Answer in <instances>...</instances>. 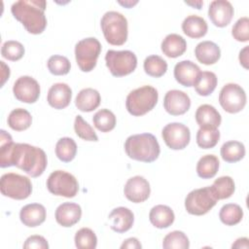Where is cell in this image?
Instances as JSON below:
<instances>
[{"mask_svg":"<svg viewBox=\"0 0 249 249\" xmlns=\"http://www.w3.org/2000/svg\"><path fill=\"white\" fill-rule=\"evenodd\" d=\"M48 164L45 152L26 143H14L12 136L0 130V166H17L29 176H41Z\"/></svg>","mask_w":249,"mask_h":249,"instance_id":"6da1fadb","label":"cell"},{"mask_svg":"<svg viewBox=\"0 0 249 249\" xmlns=\"http://www.w3.org/2000/svg\"><path fill=\"white\" fill-rule=\"evenodd\" d=\"M46 7L47 2L44 0H19L12 5L11 12L27 32L41 34L47 26Z\"/></svg>","mask_w":249,"mask_h":249,"instance_id":"7a4b0ae2","label":"cell"},{"mask_svg":"<svg viewBox=\"0 0 249 249\" xmlns=\"http://www.w3.org/2000/svg\"><path fill=\"white\" fill-rule=\"evenodd\" d=\"M124 151L126 155L138 161L153 162L160 153V144L152 133H140L130 135L124 142Z\"/></svg>","mask_w":249,"mask_h":249,"instance_id":"3957f363","label":"cell"},{"mask_svg":"<svg viewBox=\"0 0 249 249\" xmlns=\"http://www.w3.org/2000/svg\"><path fill=\"white\" fill-rule=\"evenodd\" d=\"M158 90L152 86H143L131 90L125 100L127 112L135 117L150 112L158 103Z\"/></svg>","mask_w":249,"mask_h":249,"instance_id":"277c9868","label":"cell"},{"mask_svg":"<svg viewBox=\"0 0 249 249\" xmlns=\"http://www.w3.org/2000/svg\"><path fill=\"white\" fill-rule=\"evenodd\" d=\"M101 30L106 41L113 46H122L127 39V20L116 11L106 12L100 20Z\"/></svg>","mask_w":249,"mask_h":249,"instance_id":"5b68a950","label":"cell"},{"mask_svg":"<svg viewBox=\"0 0 249 249\" xmlns=\"http://www.w3.org/2000/svg\"><path fill=\"white\" fill-rule=\"evenodd\" d=\"M0 191L5 196L21 200L27 198L32 193V184L28 177L9 172L1 176Z\"/></svg>","mask_w":249,"mask_h":249,"instance_id":"8992f818","label":"cell"},{"mask_svg":"<svg viewBox=\"0 0 249 249\" xmlns=\"http://www.w3.org/2000/svg\"><path fill=\"white\" fill-rule=\"evenodd\" d=\"M101 53V44L94 37L82 39L75 46V58L83 72H90L96 65Z\"/></svg>","mask_w":249,"mask_h":249,"instance_id":"52a82bcc","label":"cell"},{"mask_svg":"<svg viewBox=\"0 0 249 249\" xmlns=\"http://www.w3.org/2000/svg\"><path fill=\"white\" fill-rule=\"evenodd\" d=\"M106 66L115 77H124L132 73L137 66V57L131 51L109 50L105 54Z\"/></svg>","mask_w":249,"mask_h":249,"instance_id":"ba28073f","label":"cell"},{"mask_svg":"<svg viewBox=\"0 0 249 249\" xmlns=\"http://www.w3.org/2000/svg\"><path fill=\"white\" fill-rule=\"evenodd\" d=\"M210 187L196 189L190 192L185 198V208L192 215H204L209 212L217 203Z\"/></svg>","mask_w":249,"mask_h":249,"instance_id":"9c48e42d","label":"cell"},{"mask_svg":"<svg viewBox=\"0 0 249 249\" xmlns=\"http://www.w3.org/2000/svg\"><path fill=\"white\" fill-rule=\"evenodd\" d=\"M47 188L54 196L74 197L79 191V184L74 175L64 170H55L47 179Z\"/></svg>","mask_w":249,"mask_h":249,"instance_id":"30bf717a","label":"cell"},{"mask_svg":"<svg viewBox=\"0 0 249 249\" xmlns=\"http://www.w3.org/2000/svg\"><path fill=\"white\" fill-rule=\"evenodd\" d=\"M246 93L241 86L233 83L225 85L219 93V103L222 108L231 114L240 112L246 105Z\"/></svg>","mask_w":249,"mask_h":249,"instance_id":"8fae6325","label":"cell"},{"mask_svg":"<svg viewBox=\"0 0 249 249\" xmlns=\"http://www.w3.org/2000/svg\"><path fill=\"white\" fill-rule=\"evenodd\" d=\"M166 146L172 150H182L188 146L191 140V132L187 125L181 123H170L161 131Z\"/></svg>","mask_w":249,"mask_h":249,"instance_id":"7c38bea8","label":"cell"},{"mask_svg":"<svg viewBox=\"0 0 249 249\" xmlns=\"http://www.w3.org/2000/svg\"><path fill=\"white\" fill-rule=\"evenodd\" d=\"M39 83L30 76H21L14 84L15 97L24 103H34L40 96Z\"/></svg>","mask_w":249,"mask_h":249,"instance_id":"4fadbf2b","label":"cell"},{"mask_svg":"<svg viewBox=\"0 0 249 249\" xmlns=\"http://www.w3.org/2000/svg\"><path fill=\"white\" fill-rule=\"evenodd\" d=\"M150 193L151 188L149 182L140 175L129 178L124 188L125 197L134 203H140L147 200L150 196Z\"/></svg>","mask_w":249,"mask_h":249,"instance_id":"5bb4252c","label":"cell"},{"mask_svg":"<svg viewBox=\"0 0 249 249\" xmlns=\"http://www.w3.org/2000/svg\"><path fill=\"white\" fill-rule=\"evenodd\" d=\"M163 107L168 114L180 116L190 109L191 99L186 92L179 89H171L164 95Z\"/></svg>","mask_w":249,"mask_h":249,"instance_id":"9a60e30c","label":"cell"},{"mask_svg":"<svg viewBox=\"0 0 249 249\" xmlns=\"http://www.w3.org/2000/svg\"><path fill=\"white\" fill-rule=\"evenodd\" d=\"M233 7L227 0H214L208 8V17L212 23L218 27L227 26L233 17Z\"/></svg>","mask_w":249,"mask_h":249,"instance_id":"2e32d148","label":"cell"},{"mask_svg":"<svg viewBox=\"0 0 249 249\" xmlns=\"http://www.w3.org/2000/svg\"><path fill=\"white\" fill-rule=\"evenodd\" d=\"M72 98V89L71 88L64 83L53 84L49 91L47 96V101L54 109H63L70 104Z\"/></svg>","mask_w":249,"mask_h":249,"instance_id":"e0dca14e","label":"cell"},{"mask_svg":"<svg viewBox=\"0 0 249 249\" xmlns=\"http://www.w3.org/2000/svg\"><path fill=\"white\" fill-rule=\"evenodd\" d=\"M110 228L119 233H123L131 229L134 222L132 211L126 207L120 206L111 211L108 216Z\"/></svg>","mask_w":249,"mask_h":249,"instance_id":"ac0fdd59","label":"cell"},{"mask_svg":"<svg viewBox=\"0 0 249 249\" xmlns=\"http://www.w3.org/2000/svg\"><path fill=\"white\" fill-rule=\"evenodd\" d=\"M200 73L199 67L191 60H182L174 67L175 80L184 87H193Z\"/></svg>","mask_w":249,"mask_h":249,"instance_id":"d6986e66","label":"cell"},{"mask_svg":"<svg viewBox=\"0 0 249 249\" xmlns=\"http://www.w3.org/2000/svg\"><path fill=\"white\" fill-rule=\"evenodd\" d=\"M82 216V208L74 202H63L55 210L56 222L64 227L69 228L77 224Z\"/></svg>","mask_w":249,"mask_h":249,"instance_id":"ffe728a7","label":"cell"},{"mask_svg":"<svg viewBox=\"0 0 249 249\" xmlns=\"http://www.w3.org/2000/svg\"><path fill=\"white\" fill-rule=\"evenodd\" d=\"M196 122L200 128H218L222 117L216 108L210 104H202L196 111Z\"/></svg>","mask_w":249,"mask_h":249,"instance_id":"44dd1931","label":"cell"},{"mask_svg":"<svg viewBox=\"0 0 249 249\" xmlns=\"http://www.w3.org/2000/svg\"><path fill=\"white\" fill-rule=\"evenodd\" d=\"M19 219L26 227H38L46 220V208L40 203L26 204L20 209Z\"/></svg>","mask_w":249,"mask_h":249,"instance_id":"7402d4cb","label":"cell"},{"mask_svg":"<svg viewBox=\"0 0 249 249\" xmlns=\"http://www.w3.org/2000/svg\"><path fill=\"white\" fill-rule=\"evenodd\" d=\"M196 59L205 65L216 63L221 56V50L217 44L212 41H202L195 49Z\"/></svg>","mask_w":249,"mask_h":249,"instance_id":"603a6c76","label":"cell"},{"mask_svg":"<svg viewBox=\"0 0 249 249\" xmlns=\"http://www.w3.org/2000/svg\"><path fill=\"white\" fill-rule=\"evenodd\" d=\"M161 52L167 57L175 58L182 55L187 50L186 40L179 34L171 33L165 36L161 42Z\"/></svg>","mask_w":249,"mask_h":249,"instance_id":"cb8c5ba5","label":"cell"},{"mask_svg":"<svg viewBox=\"0 0 249 249\" xmlns=\"http://www.w3.org/2000/svg\"><path fill=\"white\" fill-rule=\"evenodd\" d=\"M175 219L173 210L163 204L154 206L149 213V220L151 224L158 229H166L170 227Z\"/></svg>","mask_w":249,"mask_h":249,"instance_id":"d4e9b609","label":"cell"},{"mask_svg":"<svg viewBox=\"0 0 249 249\" xmlns=\"http://www.w3.org/2000/svg\"><path fill=\"white\" fill-rule=\"evenodd\" d=\"M101 101L99 92L91 88L83 89L75 98L76 107L82 112H91L95 110Z\"/></svg>","mask_w":249,"mask_h":249,"instance_id":"484cf974","label":"cell"},{"mask_svg":"<svg viewBox=\"0 0 249 249\" xmlns=\"http://www.w3.org/2000/svg\"><path fill=\"white\" fill-rule=\"evenodd\" d=\"M207 29L206 20L196 15L188 16L182 22V30L190 38H201L207 33Z\"/></svg>","mask_w":249,"mask_h":249,"instance_id":"4316f807","label":"cell"},{"mask_svg":"<svg viewBox=\"0 0 249 249\" xmlns=\"http://www.w3.org/2000/svg\"><path fill=\"white\" fill-rule=\"evenodd\" d=\"M217 82L218 80L215 73L211 71H200L194 87L198 95L208 96L216 89Z\"/></svg>","mask_w":249,"mask_h":249,"instance_id":"83f0119b","label":"cell"},{"mask_svg":"<svg viewBox=\"0 0 249 249\" xmlns=\"http://www.w3.org/2000/svg\"><path fill=\"white\" fill-rule=\"evenodd\" d=\"M7 123L12 129L16 131H22L27 129L31 125L32 117L27 110L22 108H17L9 114Z\"/></svg>","mask_w":249,"mask_h":249,"instance_id":"f1b7e54d","label":"cell"},{"mask_svg":"<svg viewBox=\"0 0 249 249\" xmlns=\"http://www.w3.org/2000/svg\"><path fill=\"white\" fill-rule=\"evenodd\" d=\"M221 157L227 162H236L242 160L245 156V147L244 145L235 140L228 141L224 143L221 147Z\"/></svg>","mask_w":249,"mask_h":249,"instance_id":"f546056e","label":"cell"},{"mask_svg":"<svg viewBox=\"0 0 249 249\" xmlns=\"http://www.w3.org/2000/svg\"><path fill=\"white\" fill-rule=\"evenodd\" d=\"M219 160L214 155L202 156L196 164V173L202 179L213 178L219 169Z\"/></svg>","mask_w":249,"mask_h":249,"instance_id":"4dcf8cb0","label":"cell"},{"mask_svg":"<svg viewBox=\"0 0 249 249\" xmlns=\"http://www.w3.org/2000/svg\"><path fill=\"white\" fill-rule=\"evenodd\" d=\"M215 197L219 199H226L232 196L235 190L233 179L230 176H221L216 179L212 186H210Z\"/></svg>","mask_w":249,"mask_h":249,"instance_id":"1f68e13d","label":"cell"},{"mask_svg":"<svg viewBox=\"0 0 249 249\" xmlns=\"http://www.w3.org/2000/svg\"><path fill=\"white\" fill-rule=\"evenodd\" d=\"M77 153V144L70 137L60 138L55 145V155L63 162H70Z\"/></svg>","mask_w":249,"mask_h":249,"instance_id":"d6a6232c","label":"cell"},{"mask_svg":"<svg viewBox=\"0 0 249 249\" xmlns=\"http://www.w3.org/2000/svg\"><path fill=\"white\" fill-rule=\"evenodd\" d=\"M221 222L227 226H234L243 218L242 208L235 203H227L222 206L219 212Z\"/></svg>","mask_w":249,"mask_h":249,"instance_id":"836d02e7","label":"cell"},{"mask_svg":"<svg viewBox=\"0 0 249 249\" xmlns=\"http://www.w3.org/2000/svg\"><path fill=\"white\" fill-rule=\"evenodd\" d=\"M144 71L151 77L160 78L163 76L167 70V62L157 54L149 55L144 60Z\"/></svg>","mask_w":249,"mask_h":249,"instance_id":"e575fe53","label":"cell"},{"mask_svg":"<svg viewBox=\"0 0 249 249\" xmlns=\"http://www.w3.org/2000/svg\"><path fill=\"white\" fill-rule=\"evenodd\" d=\"M92 122L99 131L108 132L116 125V116L108 109H100L93 115Z\"/></svg>","mask_w":249,"mask_h":249,"instance_id":"d590c367","label":"cell"},{"mask_svg":"<svg viewBox=\"0 0 249 249\" xmlns=\"http://www.w3.org/2000/svg\"><path fill=\"white\" fill-rule=\"evenodd\" d=\"M220 131L217 128H200L196 132V143L202 149H211L217 145Z\"/></svg>","mask_w":249,"mask_h":249,"instance_id":"8d00e7d4","label":"cell"},{"mask_svg":"<svg viewBox=\"0 0 249 249\" xmlns=\"http://www.w3.org/2000/svg\"><path fill=\"white\" fill-rule=\"evenodd\" d=\"M162 247L164 249H188L190 241L183 231H173L164 236Z\"/></svg>","mask_w":249,"mask_h":249,"instance_id":"74e56055","label":"cell"},{"mask_svg":"<svg viewBox=\"0 0 249 249\" xmlns=\"http://www.w3.org/2000/svg\"><path fill=\"white\" fill-rule=\"evenodd\" d=\"M74 241L79 249H94L97 245V237L94 231L89 228L80 229L75 234Z\"/></svg>","mask_w":249,"mask_h":249,"instance_id":"f35d334b","label":"cell"},{"mask_svg":"<svg viewBox=\"0 0 249 249\" xmlns=\"http://www.w3.org/2000/svg\"><path fill=\"white\" fill-rule=\"evenodd\" d=\"M70 68L71 64L66 56L54 54L52 55L48 60V69L53 75H66L70 71Z\"/></svg>","mask_w":249,"mask_h":249,"instance_id":"ab89813d","label":"cell"},{"mask_svg":"<svg viewBox=\"0 0 249 249\" xmlns=\"http://www.w3.org/2000/svg\"><path fill=\"white\" fill-rule=\"evenodd\" d=\"M1 54L4 58L17 61L20 59L24 54V47L21 43L14 40L6 41L1 48Z\"/></svg>","mask_w":249,"mask_h":249,"instance_id":"60d3db41","label":"cell"},{"mask_svg":"<svg viewBox=\"0 0 249 249\" xmlns=\"http://www.w3.org/2000/svg\"><path fill=\"white\" fill-rule=\"evenodd\" d=\"M74 129L76 134L86 141H97L98 137L88 122H86L82 116L78 115L75 118L74 122Z\"/></svg>","mask_w":249,"mask_h":249,"instance_id":"b9f144b4","label":"cell"},{"mask_svg":"<svg viewBox=\"0 0 249 249\" xmlns=\"http://www.w3.org/2000/svg\"><path fill=\"white\" fill-rule=\"evenodd\" d=\"M231 35L238 42H247L249 40V18L247 17L237 19L232 26Z\"/></svg>","mask_w":249,"mask_h":249,"instance_id":"7bdbcfd3","label":"cell"},{"mask_svg":"<svg viewBox=\"0 0 249 249\" xmlns=\"http://www.w3.org/2000/svg\"><path fill=\"white\" fill-rule=\"evenodd\" d=\"M25 249H48L49 244L46 238L42 235H31L27 237L23 244Z\"/></svg>","mask_w":249,"mask_h":249,"instance_id":"ee69618b","label":"cell"},{"mask_svg":"<svg viewBox=\"0 0 249 249\" xmlns=\"http://www.w3.org/2000/svg\"><path fill=\"white\" fill-rule=\"evenodd\" d=\"M142 247L141 243L138 241L137 238L135 237H129L127 239H125L123 244L121 245V248H128V249H140Z\"/></svg>","mask_w":249,"mask_h":249,"instance_id":"f6af8a7d","label":"cell"},{"mask_svg":"<svg viewBox=\"0 0 249 249\" xmlns=\"http://www.w3.org/2000/svg\"><path fill=\"white\" fill-rule=\"evenodd\" d=\"M248 50H249V46L244 47V49H242L239 53V61L240 64L245 68L248 69Z\"/></svg>","mask_w":249,"mask_h":249,"instance_id":"bcb514c9","label":"cell"},{"mask_svg":"<svg viewBox=\"0 0 249 249\" xmlns=\"http://www.w3.org/2000/svg\"><path fill=\"white\" fill-rule=\"evenodd\" d=\"M231 247L238 248V249H240V248L247 249V248H249V240L247 237H240L235 240V242L231 245Z\"/></svg>","mask_w":249,"mask_h":249,"instance_id":"7dc6e473","label":"cell"},{"mask_svg":"<svg viewBox=\"0 0 249 249\" xmlns=\"http://www.w3.org/2000/svg\"><path fill=\"white\" fill-rule=\"evenodd\" d=\"M0 64L2 67V82H1V87H2L4 86L6 80L9 79L10 77V68L4 63V61H0Z\"/></svg>","mask_w":249,"mask_h":249,"instance_id":"c3c4849f","label":"cell"},{"mask_svg":"<svg viewBox=\"0 0 249 249\" xmlns=\"http://www.w3.org/2000/svg\"><path fill=\"white\" fill-rule=\"evenodd\" d=\"M186 4H188V5H192V6H196V9H200V7H201V5L203 4V2H201V1H198V2H195V3H190V2H186Z\"/></svg>","mask_w":249,"mask_h":249,"instance_id":"681fc988","label":"cell"}]
</instances>
